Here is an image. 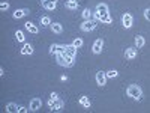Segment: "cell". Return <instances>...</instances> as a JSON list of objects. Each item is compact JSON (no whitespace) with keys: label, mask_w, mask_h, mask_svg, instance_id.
<instances>
[{"label":"cell","mask_w":150,"mask_h":113,"mask_svg":"<svg viewBox=\"0 0 150 113\" xmlns=\"http://www.w3.org/2000/svg\"><path fill=\"white\" fill-rule=\"evenodd\" d=\"M47 106L50 107L51 112H62L63 107H65V101H63V99H60L56 92H53L51 95H50V99H48Z\"/></svg>","instance_id":"cell-1"},{"label":"cell","mask_w":150,"mask_h":113,"mask_svg":"<svg viewBox=\"0 0 150 113\" xmlns=\"http://www.w3.org/2000/svg\"><path fill=\"white\" fill-rule=\"evenodd\" d=\"M126 95L132 99H137V101H140L141 97H143V89L140 84H129L128 89H126Z\"/></svg>","instance_id":"cell-2"},{"label":"cell","mask_w":150,"mask_h":113,"mask_svg":"<svg viewBox=\"0 0 150 113\" xmlns=\"http://www.w3.org/2000/svg\"><path fill=\"white\" fill-rule=\"evenodd\" d=\"M56 59H57V64L60 67L69 68V67H74V64H75V57H71V56H68L65 53H57L56 54Z\"/></svg>","instance_id":"cell-3"},{"label":"cell","mask_w":150,"mask_h":113,"mask_svg":"<svg viewBox=\"0 0 150 113\" xmlns=\"http://www.w3.org/2000/svg\"><path fill=\"white\" fill-rule=\"evenodd\" d=\"M96 20L95 18H92V20H84L81 24H80V29L83 30V32H92V30H95L96 29Z\"/></svg>","instance_id":"cell-4"},{"label":"cell","mask_w":150,"mask_h":113,"mask_svg":"<svg viewBox=\"0 0 150 113\" xmlns=\"http://www.w3.org/2000/svg\"><path fill=\"white\" fill-rule=\"evenodd\" d=\"M93 18L96 20V21H101V23H104V24H111L112 23V18L110 17V12H95L93 14Z\"/></svg>","instance_id":"cell-5"},{"label":"cell","mask_w":150,"mask_h":113,"mask_svg":"<svg viewBox=\"0 0 150 113\" xmlns=\"http://www.w3.org/2000/svg\"><path fill=\"white\" fill-rule=\"evenodd\" d=\"M95 79H96V84H98V86H101V87H102V86H105V84H107V80H108L107 72H105V71H98Z\"/></svg>","instance_id":"cell-6"},{"label":"cell","mask_w":150,"mask_h":113,"mask_svg":"<svg viewBox=\"0 0 150 113\" xmlns=\"http://www.w3.org/2000/svg\"><path fill=\"white\" fill-rule=\"evenodd\" d=\"M42 107V99L41 98H32L29 104V112H38Z\"/></svg>","instance_id":"cell-7"},{"label":"cell","mask_w":150,"mask_h":113,"mask_svg":"<svg viewBox=\"0 0 150 113\" xmlns=\"http://www.w3.org/2000/svg\"><path fill=\"white\" fill-rule=\"evenodd\" d=\"M102 48H104V39L102 38H99V39H96L92 45V51L95 54H101L102 53Z\"/></svg>","instance_id":"cell-8"},{"label":"cell","mask_w":150,"mask_h":113,"mask_svg":"<svg viewBox=\"0 0 150 113\" xmlns=\"http://www.w3.org/2000/svg\"><path fill=\"white\" fill-rule=\"evenodd\" d=\"M132 23H134V18H132V15L129 14V12H126V14L122 15V24H123V27L131 29L132 27Z\"/></svg>","instance_id":"cell-9"},{"label":"cell","mask_w":150,"mask_h":113,"mask_svg":"<svg viewBox=\"0 0 150 113\" xmlns=\"http://www.w3.org/2000/svg\"><path fill=\"white\" fill-rule=\"evenodd\" d=\"M42 6L47 11H54L57 8V0H42Z\"/></svg>","instance_id":"cell-10"},{"label":"cell","mask_w":150,"mask_h":113,"mask_svg":"<svg viewBox=\"0 0 150 113\" xmlns=\"http://www.w3.org/2000/svg\"><path fill=\"white\" fill-rule=\"evenodd\" d=\"M77 47H75L74 44H69V45H65V54H68V56H71V57H75L77 56Z\"/></svg>","instance_id":"cell-11"},{"label":"cell","mask_w":150,"mask_h":113,"mask_svg":"<svg viewBox=\"0 0 150 113\" xmlns=\"http://www.w3.org/2000/svg\"><path fill=\"white\" fill-rule=\"evenodd\" d=\"M65 51V45L63 44H53L50 47V53L51 54H57V53H63Z\"/></svg>","instance_id":"cell-12"},{"label":"cell","mask_w":150,"mask_h":113,"mask_svg":"<svg viewBox=\"0 0 150 113\" xmlns=\"http://www.w3.org/2000/svg\"><path fill=\"white\" fill-rule=\"evenodd\" d=\"M29 9L27 8H23V9H17L15 12H14V14H12V17H14L15 20H20V18H23V17H26L27 14H29Z\"/></svg>","instance_id":"cell-13"},{"label":"cell","mask_w":150,"mask_h":113,"mask_svg":"<svg viewBox=\"0 0 150 113\" xmlns=\"http://www.w3.org/2000/svg\"><path fill=\"white\" fill-rule=\"evenodd\" d=\"M125 57L129 59V60L135 59V57H137V47H129V48H126V51H125Z\"/></svg>","instance_id":"cell-14"},{"label":"cell","mask_w":150,"mask_h":113,"mask_svg":"<svg viewBox=\"0 0 150 113\" xmlns=\"http://www.w3.org/2000/svg\"><path fill=\"white\" fill-rule=\"evenodd\" d=\"M24 27H26V30H27V32H30V33H33V35L39 33V29H38V26H35V24H33V23H30V21L24 23Z\"/></svg>","instance_id":"cell-15"},{"label":"cell","mask_w":150,"mask_h":113,"mask_svg":"<svg viewBox=\"0 0 150 113\" xmlns=\"http://www.w3.org/2000/svg\"><path fill=\"white\" fill-rule=\"evenodd\" d=\"M21 54L23 56H29V54H33V47L30 44H26L24 42L23 48H21Z\"/></svg>","instance_id":"cell-16"},{"label":"cell","mask_w":150,"mask_h":113,"mask_svg":"<svg viewBox=\"0 0 150 113\" xmlns=\"http://www.w3.org/2000/svg\"><path fill=\"white\" fill-rule=\"evenodd\" d=\"M5 110H6L8 113H18V112H20V106H17L15 103H9V104H6Z\"/></svg>","instance_id":"cell-17"},{"label":"cell","mask_w":150,"mask_h":113,"mask_svg":"<svg viewBox=\"0 0 150 113\" xmlns=\"http://www.w3.org/2000/svg\"><path fill=\"white\" fill-rule=\"evenodd\" d=\"M78 104H81L84 109H90V99H89V97L83 95V97L78 99Z\"/></svg>","instance_id":"cell-18"},{"label":"cell","mask_w":150,"mask_h":113,"mask_svg":"<svg viewBox=\"0 0 150 113\" xmlns=\"http://www.w3.org/2000/svg\"><path fill=\"white\" fill-rule=\"evenodd\" d=\"M144 44H146V39L141 36V35H138V36H135V47L137 48H143L144 47Z\"/></svg>","instance_id":"cell-19"},{"label":"cell","mask_w":150,"mask_h":113,"mask_svg":"<svg viewBox=\"0 0 150 113\" xmlns=\"http://www.w3.org/2000/svg\"><path fill=\"white\" fill-rule=\"evenodd\" d=\"M51 30H53V33H62L63 32V27H62V24L60 23H51Z\"/></svg>","instance_id":"cell-20"},{"label":"cell","mask_w":150,"mask_h":113,"mask_svg":"<svg viewBox=\"0 0 150 113\" xmlns=\"http://www.w3.org/2000/svg\"><path fill=\"white\" fill-rule=\"evenodd\" d=\"M93 14H95V12H92L90 9H84V11L81 12V15H83L84 20H92V18H93Z\"/></svg>","instance_id":"cell-21"},{"label":"cell","mask_w":150,"mask_h":113,"mask_svg":"<svg viewBox=\"0 0 150 113\" xmlns=\"http://www.w3.org/2000/svg\"><path fill=\"white\" fill-rule=\"evenodd\" d=\"M96 12H108V5L107 3H98L96 5Z\"/></svg>","instance_id":"cell-22"},{"label":"cell","mask_w":150,"mask_h":113,"mask_svg":"<svg viewBox=\"0 0 150 113\" xmlns=\"http://www.w3.org/2000/svg\"><path fill=\"white\" fill-rule=\"evenodd\" d=\"M66 8L71 11H75L78 8V2H74V0H66Z\"/></svg>","instance_id":"cell-23"},{"label":"cell","mask_w":150,"mask_h":113,"mask_svg":"<svg viewBox=\"0 0 150 113\" xmlns=\"http://www.w3.org/2000/svg\"><path fill=\"white\" fill-rule=\"evenodd\" d=\"M51 18L50 17H47V15H44L42 18H41V24H42V27H47V26H51Z\"/></svg>","instance_id":"cell-24"},{"label":"cell","mask_w":150,"mask_h":113,"mask_svg":"<svg viewBox=\"0 0 150 113\" xmlns=\"http://www.w3.org/2000/svg\"><path fill=\"white\" fill-rule=\"evenodd\" d=\"M15 38H17L18 42H24V41H26V36H24V33L21 30H17L15 32Z\"/></svg>","instance_id":"cell-25"},{"label":"cell","mask_w":150,"mask_h":113,"mask_svg":"<svg viewBox=\"0 0 150 113\" xmlns=\"http://www.w3.org/2000/svg\"><path fill=\"white\" fill-rule=\"evenodd\" d=\"M105 72H107V77L108 79H116L117 75H119V72L116 69H110V71H105Z\"/></svg>","instance_id":"cell-26"},{"label":"cell","mask_w":150,"mask_h":113,"mask_svg":"<svg viewBox=\"0 0 150 113\" xmlns=\"http://www.w3.org/2000/svg\"><path fill=\"white\" fill-rule=\"evenodd\" d=\"M72 44L77 47V48H80V47H83V44H84V41L81 39V38H75V39L72 41Z\"/></svg>","instance_id":"cell-27"},{"label":"cell","mask_w":150,"mask_h":113,"mask_svg":"<svg viewBox=\"0 0 150 113\" xmlns=\"http://www.w3.org/2000/svg\"><path fill=\"white\" fill-rule=\"evenodd\" d=\"M8 9H9V3L8 2L0 3V11H8Z\"/></svg>","instance_id":"cell-28"},{"label":"cell","mask_w":150,"mask_h":113,"mask_svg":"<svg viewBox=\"0 0 150 113\" xmlns=\"http://www.w3.org/2000/svg\"><path fill=\"white\" fill-rule=\"evenodd\" d=\"M144 18H146L147 21H150V8L144 9Z\"/></svg>","instance_id":"cell-29"},{"label":"cell","mask_w":150,"mask_h":113,"mask_svg":"<svg viewBox=\"0 0 150 113\" xmlns=\"http://www.w3.org/2000/svg\"><path fill=\"white\" fill-rule=\"evenodd\" d=\"M20 112H21V113H27V112H29V109H26V107H21V106H20Z\"/></svg>","instance_id":"cell-30"},{"label":"cell","mask_w":150,"mask_h":113,"mask_svg":"<svg viewBox=\"0 0 150 113\" xmlns=\"http://www.w3.org/2000/svg\"><path fill=\"white\" fill-rule=\"evenodd\" d=\"M0 75H2V77L5 75V69H3V67H0Z\"/></svg>","instance_id":"cell-31"},{"label":"cell","mask_w":150,"mask_h":113,"mask_svg":"<svg viewBox=\"0 0 150 113\" xmlns=\"http://www.w3.org/2000/svg\"><path fill=\"white\" fill-rule=\"evenodd\" d=\"M60 80H62V82H66V80H68V77H66V75H62Z\"/></svg>","instance_id":"cell-32"},{"label":"cell","mask_w":150,"mask_h":113,"mask_svg":"<svg viewBox=\"0 0 150 113\" xmlns=\"http://www.w3.org/2000/svg\"><path fill=\"white\" fill-rule=\"evenodd\" d=\"M74 2H78V0H74Z\"/></svg>","instance_id":"cell-33"}]
</instances>
